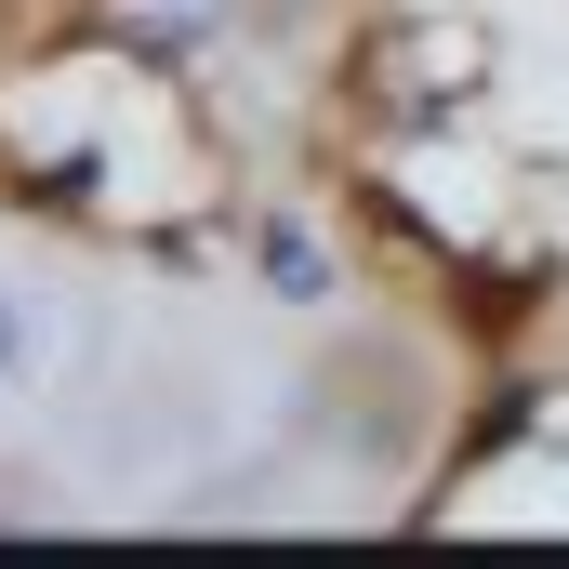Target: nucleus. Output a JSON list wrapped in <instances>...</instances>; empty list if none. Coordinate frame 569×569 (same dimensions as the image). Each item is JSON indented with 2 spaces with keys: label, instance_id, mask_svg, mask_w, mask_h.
Masks as SVG:
<instances>
[{
  "label": "nucleus",
  "instance_id": "nucleus-1",
  "mask_svg": "<svg viewBox=\"0 0 569 569\" xmlns=\"http://www.w3.org/2000/svg\"><path fill=\"white\" fill-rule=\"evenodd\" d=\"M93 477H186V463H212L226 425H239V398H226V371H172V358H133L120 385H93Z\"/></svg>",
  "mask_w": 569,
  "mask_h": 569
},
{
  "label": "nucleus",
  "instance_id": "nucleus-2",
  "mask_svg": "<svg viewBox=\"0 0 569 569\" xmlns=\"http://www.w3.org/2000/svg\"><path fill=\"white\" fill-rule=\"evenodd\" d=\"M252 279H266V305H331V252H318L305 212H266L252 226Z\"/></svg>",
  "mask_w": 569,
  "mask_h": 569
},
{
  "label": "nucleus",
  "instance_id": "nucleus-3",
  "mask_svg": "<svg viewBox=\"0 0 569 569\" xmlns=\"http://www.w3.org/2000/svg\"><path fill=\"white\" fill-rule=\"evenodd\" d=\"M53 371V318H40V291L0 279V411H27V385Z\"/></svg>",
  "mask_w": 569,
  "mask_h": 569
}]
</instances>
